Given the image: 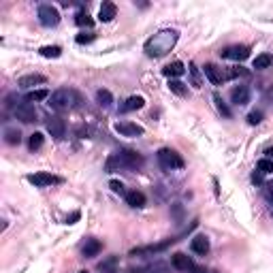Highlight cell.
<instances>
[{
	"instance_id": "cell-19",
	"label": "cell",
	"mask_w": 273,
	"mask_h": 273,
	"mask_svg": "<svg viewBox=\"0 0 273 273\" xmlns=\"http://www.w3.org/2000/svg\"><path fill=\"white\" fill-rule=\"evenodd\" d=\"M115 15H118V7H115L113 2H103L101 4V11H98V20L101 21L107 24V21H111Z\"/></svg>"
},
{
	"instance_id": "cell-25",
	"label": "cell",
	"mask_w": 273,
	"mask_h": 273,
	"mask_svg": "<svg viewBox=\"0 0 273 273\" xmlns=\"http://www.w3.org/2000/svg\"><path fill=\"white\" fill-rule=\"evenodd\" d=\"M39 54L43 58H60L62 56V47H58V45H45V47L39 49Z\"/></svg>"
},
{
	"instance_id": "cell-41",
	"label": "cell",
	"mask_w": 273,
	"mask_h": 273,
	"mask_svg": "<svg viewBox=\"0 0 273 273\" xmlns=\"http://www.w3.org/2000/svg\"><path fill=\"white\" fill-rule=\"evenodd\" d=\"M132 273H158L156 269H137V271H132Z\"/></svg>"
},
{
	"instance_id": "cell-17",
	"label": "cell",
	"mask_w": 273,
	"mask_h": 273,
	"mask_svg": "<svg viewBox=\"0 0 273 273\" xmlns=\"http://www.w3.org/2000/svg\"><path fill=\"white\" fill-rule=\"evenodd\" d=\"M190 250H192L194 254H199V256H205V254L209 252V239L205 235L192 237V241H190Z\"/></svg>"
},
{
	"instance_id": "cell-36",
	"label": "cell",
	"mask_w": 273,
	"mask_h": 273,
	"mask_svg": "<svg viewBox=\"0 0 273 273\" xmlns=\"http://www.w3.org/2000/svg\"><path fill=\"white\" fill-rule=\"evenodd\" d=\"M96 37H94V34H77V39H75V41H77V43L79 45H85V43H92V41H94Z\"/></svg>"
},
{
	"instance_id": "cell-31",
	"label": "cell",
	"mask_w": 273,
	"mask_h": 273,
	"mask_svg": "<svg viewBox=\"0 0 273 273\" xmlns=\"http://www.w3.org/2000/svg\"><path fill=\"white\" fill-rule=\"evenodd\" d=\"M213 103H216L218 111L222 113L224 118H231V115H233V113H231V109H229V107H226V105H224V101H222V98H220V94H213Z\"/></svg>"
},
{
	"instance_id": "cell-28",
	"label": "cell",
	"mask_w": 273,
	"mask_h": 273,
	"mask_svg": "<svg viewBox=\"0 0 273 273\" xmlns=\"http://www.w3.org/2000/svg\"><path fill=\"white\" fill-rule=\"evenodd\" d=\"M43 141H45V137L41 135V132H32L30 139H28V147H30L32 152H37V149L43 147Z\"/></svg>"
},
{
	"instance_id": "cell-11",
	"label": "cell",
	"mask_w": 273,
	"mask_h": 273,
	"mask_svg": "<svg viewBox=\"0 0 273 273\" xmlns=\"http://www.w3.org/2000/svg\"><path fill=\"white\" fill-rule=\"evenodd\" d=\"M115 132H120L122 137H141L143 135V126L135 124V122H118L115 124Z\"/></svg>"
},
{
	"instance_id": "cell-33",
	"label": "cell",
	"mask_w": 273,
	"mask_h": 273,
	"mask_svg": "<svg viewBox=\"0 0 273 273\" xmlns=\"http://www.w3.org/2000/svg\"><path fill=\"white\" fill-rule=\"evenodd\" d=\"M109 186H111V190H113L115 194H124L126 196V192H128V190L124 188V184L118 182V179H111V182H109Z\"/></svg>"
},
{
	"instance_id": "cell-10",
	"label": "cell",
	"mask_w": 273,
	"mask_h": 273,
	"mask_svg": "<svg viewBox=\"0 0 273 273\" xmlns=\"http://www.w3.org/2000/svg\"><path fill=\"white\" fill-rule=\"evenodd\" d=\"M47 132L54 139H62L66 135V124L60 115H49L47 118Z\"/></svg>"
},
{
	"instance_id": "cell-3",
	"label": "cell",
	"mask_w": 273,
	"mask_h": 273,
	"mask_svg": "<svg viewBox=\"0 0 273 273\" xmlns=\"http://www.w3.org/2000/svg\"><path fill=\"white\" fill-rule=\"evenodd\" d=\"M81 103V96L77 90H68V88H60L56 90L54 94L49 96V107L56 109V111H68V109H75L79 107Z\"/></svg>"
},
{
	"instance_id": "cell-13",
	"label": "cell",
	"mask_w": 273,
	"mask_h": 273,
	"mask_svg": "<svg viewBox=\"0 0 273 273\" xmlns=\"http://www.w3.org/2000/svg\"><path fill=\"white\" fill-rule=\"evenodd\" d=\"M231 103L237 105V107H246L250 103V88L248 85H235L231 90Z\"/></svg>"
},
{
	"instance_id": "cell-7",
	"label": "cell",
	"mask_w": 273,
	"mask_h": 273,
	"mask_svg": "<svg viewBox=\"0 0 273 273\" xmlns=\"http://www.w3.org/2000/svg\"><path fill=\"white\" fill-rule=\"evenodd\" d=\"M220 58L224 60H235V62H243L246 58H250V47L248 45H231L220 51Z\"/></svg>"
},
{
	"instance_id": "cell-44",
	"label": "cell",
	"mask_w": 273,
	"mask_h": 273,
	"mask_svg": "<svg viewBox=\"0 0 273 273\" xmlns=\"http://www.w3.org/2000/svg\"><path fill=\"white\" fill-rule=\"evenodd\" d=\"M79 273H88V271H79Z\"/></svg>"
},
{
	"instance_id": "cell-5",
	"label": "cell",
	"mask_w": 273,
	"mask_h": 273,
	"mask_svg": "<svg viewBox=\"0 0 273 273\" xmlns=\"http://www.w3.org/2000/svg\"><path fill=\"white\" fill-rule=\"evenodd\" d=\"M26 179L30 182L32 186H37V188H47V186H56V184H62L64 179L60 175H54V173H30V175H26Z\"/></svg>"
},
{
	"instance_id": "cell-1",
	"label": "cell",
	"mask_w": 273,
	"mask_h": 273,
	"mask_svg": "<svg viewBox=\"0 0 273 273\" xmlns=\"http://www.w3.org/2000/svg\"><path fill=\"white\" fill-rule=\"evenodd\" d=\"M177 39H179L177 30H160V32H156L154 37H149L145 41L143 49L149 58H160V56L169 54V51L175 47Z\"/></svg>"
},
{
	"instance_id": "cell-43",
	"label": "cell",
	"mask_w": 273,
	"mask_h": 273,
	"mask_svg": "<svg viewBox=\"0 0 273 273\" xmlns=\"http://www.w3.org/2000/svg\"><path fill=\"white\" fill-rule=\"evenodd\" d=\"M267 101L273 105V88H269V92H267Z\"/></svg>"
},
{
	"instance_id": "cell-2",
	"label": "cell",
	"mask_w": 273,
	"mask_h": 273,
	"mask_svg": "<svg viewBox=\"0 0 273 273\" xmlns=\"http://www.w3.org/2000/svg\"><path fill=\"white\" fill-rule=\"evenodd\" d=\"M145 158L135 149H120V152L111 154L107 158V165H105V171L107 173H113V171H120V169H126V171H137L143 167Z\"/></svg>"
},
{
	"instance_id": "cell-21",
	"label": "cell",
	"mask_w": 273,
	"mask_h": 273,
	"mask_svg": "<svg viewBox=\"0 0 273 273\" xmlns=\"http://www.w3.org/2000/svg\"><path fill=\"white\" fill-rule=\"evenodd\" d=\"M162 73L167 75V77H171V79H175V77H182V75L186 73V68H184V62H171V64H167L165 68H162Z\"/></svg>"
},
{
	"instance_id": "cell-26",
	"label": "cell",
	"mask_w": 273,
	"mask_h": 273,
	"mask_svg": "<svg viewBox=\"0 0 273 273\" xmlns=\"http://www.w3.org/2000/svg\"><path fill=\"white\" fill-rule=\"evenodd\" d=\"M96 101L101 107H111V103H113V94L109 90H98L96 92Z\"/></svg>"
},
{
	"instance_id": "cell-22",
	"label": "cell",
	"mask_w": 273,
	"mask_h": 273,
	"mask_svg": "<svg viewBox=\"0 0 273 273\" xmlns=\"http://www.w3.org/2000/svg\"><path fill=\"white\" fill-rule=\"evenodd\" d=\"M256 71H265V68L273 66V54H260L254 58V64H252Z\"/></svg>"
},
{
	"instance_id": "cell-20",
	"label": "cell",
	"mask_w": 273,
	"mask_h": 273,
	"mask_svg": "<svg viewBox=\"0 0 273 273\" xmlns=\"http://www.w3.org/2000/svg\"><path fill=\"white\" fill-rule=\"evenodd\" d=\"M126 203L137 209V207H145L147 199H145V194L139 192V190H128V192H126Z\"/></svg>"
},
{
	"instance_id": "cell-32",
	"label": "cell",
	"mask_w": 273,
	"mask_h": 273,
	"mask_svg": "<svg viewBox=\"0 0 273 273\" xmlns=\"http://www.w3.org/2000/svg\"><path fill=\"white\" fill-rule=\"evenodd\" d=\"M75 21H77V26H85V28H92V24H94L88 13H77V20Z\"/></svg>"
},
{
	"instance_id": "cell-42",
	"label": "cell",
	"mask_w": 273,
	"mask_h": 273,
	"mask_svg": "<svg viewBox=\"0 0 273 273\" xmlns=\"http://www.w3.org/2000/svg\"><path fill=\"white\" fill-rule=\"evenodd\" d=\"M265 154H267V158H269V160H273V147H267Z\"/></svg>"
},
{
	"instance_id": "cell-30",
	"label": "cell",
	"mask_w": 273,
	"mask_h": 273,
	"mask_svg": "<svg viewBox=\"0 0 273 273\" xmlns=\"http://www.w3.org/2000/svg\"><path fill=\"white\" fill-rule=\"evenodd\" d=\"M256 171H260L263 175H271L273 173V160L269 158H263V160H258V165H256Z\"/></svg>"
},
{
	"instance_id": "cell-6",
	"label": "cell",
	"mask_w": 273,
	"mask_h": 273,
	"mask_svg": "<svg viewBox=\"0 0 273 273\" xmlns=\"http://www.w3.org/2000/svg\"><path fill=\"white\" fill-rule=\"evenodd\" d=\"M37 15H39L41 26H45V28H54L60 24V13H58V9L51 7V4H41Z\"/></svg>"
},
{
	"instance_id": "cell-9",
	"label": "cell",
	"mask_w": 273,
	"mask_h": 273,
	"mask_svg": "<svg viewBox=\"0 0 273 273\" xmlns=\"http://www.w3.org/2000/svg\"><path fill=\"white\" fill-rule=\"evenodd\" d=\"M179 241L177 237H171V239L162 241V243H156V246H143V248H135L130 250V256H143V254H156V252H162V250H167L171 246V243Z\"/></svg>"
},
{
	"instance_id": "cell-18",
	"label": "cell",
	"mask_w": 273,
	"mask_h": 273,
	"mask_svg": "<svg viewBox=\"0 0 273 273\" xmlns=\"http://www.w3.org/2000/svg\"><path fill=\"white\" fill-rule=\"evenodd\" d=\"M145 105L143 96H128L124 101V105H120V113H128V111H137Z\"/></svg>"
},
{
	"instance_id": "cell-23",
	"label": "cell",
	"mask_w": 273,
	"mask_h": 273,
	"mask_svg": "<svg viewBox=\"0 0 273 273\" xmlns=\"http://www.w3.org/2000/svg\"><path fill=\"white\" fill-rule=\"evenodd\" d=\"M98 269L103 273H118V256H109L107 260H103V263L98 265Z\"/></svg>"
},
{
	"instance_id": "cell-8",
	"label": "cell",
	"mask_w": 273,
	"mask_h": 273,
	"mask_svg": "<svg viewBox=\"0 0 273 273\" xmlns=\"http://www.w3.org/2000/svg\"><path fill=\"white\" fill-rule=\"evenodd\" d=\"M15 118L20 122H24V124H32V122H37V109L32 107L30 103H20L15 107Z\"/></svg>"
},
{
	"instance_id": "cell-40",
	"label": "cell",
	"mask_w": 273,
	"mask_h": 273,
	"mask_svg": "<svg viewBox=\"0 0 273 273\" xmlns=\"http://www.w3.org/2000/svg\"><path fill=\"white\" fill-rule=\"evenodd\" d=\"M190 273H211V271H207L205 267H201V265H194L192 269H190Z\"/></svg>"
},
{
	"instance_id": "cell-37",
	"label": "cell",
	"mask_w": 273,
	"mask_h": 273,
	"mask_svg": "<svg viewBox=\"0 0 273 273\" xmlns=\"http://www.w3.org/2000/svg\"><path fill=\"white\" fill-rule=\"evenodd\" d=\"M265 199L273 205V184H267V186H265Z\"/></svg>"
},
{
	"instance_id": "cell-14",
	"label": "cell",
	"mask_w": 273,
	"mask_h": 273,
	"mask_svg": "<svg viewBox=\"0 0 273 273\" xmlns=\"http://www.w3.org/2000/svg\"><path fill=\"white\" fill-rule=\"evenodd\" d=\"M171 265L175 267L177 271H186V273H190V269L194 267V260L190 258V256H186L184 252H175L171 256Z\"/></svg>"
},
{
	"instance_id": "cell-4",
	"label": "cell",
	"mask_w": 273,
	"mask_h": 273,
	"mask_svg": "<svg viewBox=\"0 0 273 273\" xmlns=\"http://www.w3.org/2000/svg\"><path fill=\"white\" fill-rule=\"evenodd\" d=\"M156 158H158V165H160L165 171H177V169H184V167H186L184 158L175 152V149H171V147H162V149H158Z\"/></svg>"
},
{
	"instance_id": "cell-15",
	"label": "cell",
	"mask_w": 273,
	"mask_h": 273,
	"mask_svg": "<svg viewBox=\"0 0 273 273\" xmlns=\"http://www.w3.org/2000/svg\"><path fill=\"white\" fill-rule=\"evenodd\" d=\"M203 73H205V77L211 81L213 85H222L224 84V68H220L216 64H205L203 66Z\"/></svg>"
},
{
	"instance_id": "cell-24",
	"label": "cell",
	"mask_w": 273,
	"mask_h": 273,
	"mask_svg": "<svg viewBox=\"0 0 273 273\" xmlns=\"http://www.w3.org/2000/svg\"><path fill=\"white\" fill-rule=\"evenodd\" d=\"M4 141L9 145H20L21 143V132L17 128H4Z\"/></svg>"
},
{
	"instance_id": "cell-27",
	"label": "cell",
	"mask_w": 273,
	"mask_h": 273,
	"mask_svg": "<svg viewBox=\"0 0 273 273\" xmlns=\"http://www.w3.org/2000/svg\"><path fill=\"white\" fill-rule=\"evenodd\" d=\"M169 90L173 92V94H177V96H186V94H188V88H186V84H182L179 79H171L169 81Z\"/></svg>"
},
{
	"instance_id": "cell-38",
	"label": "cell",
	"mask_w": 273,
	"mask_h": 273,
	"mask_svg": "<svg viewBox=\"0 0 273 273\" xmlns=\"http://www.w3.org/2000/svg\"><path fill=\"white\" fill-rule=\"evenodd\" d=\"M79 218H81V213H79V211H75V213H71V216L66 218V224H75Z\"/></svg>"
},
{
	"instance_id": "cell-39",
	"label": "cell",
	"mask_w": 273,
	"mask_h": 273,
	"mask_svg": "<svg viewBox=\"0 0 273 273\" xmlns=\"http://www.w3.org/2000/svg\"><path fill=\"white\" fill-rule=\"evenodd\" d=\"M252 182H254V184H263V173H260V171L252 173Z\"/></svg>"
},
{
	"instance_id": "cell-29",
	"label": "cell",
	"mask_w": 273,
	"mask_h": 273,
	"mask_svg": "<svg viewBox=\"0 0 273 273\" xmlns=\"http://www.w3.org/2000/svg\"><path fill=\"white\" fill-rule=\"evenodd\" d=\"M49 96V92L47 90H32V92H28V94L24 96V101L26 103H34V101H45V98Z\"/></svg>"
},
{
	"instance_id": "cell-12",
	"label": "cell",
	"mask_w": 273,
	"mask_h": 273,
	"mask_svg": "<svg viewBox=\"0 0 273 273\" xmlns=\"http://www.w3.org/2000/svg\"><path fill=\"white\" fill-rule=\"evenodd\" d=\"M43 84H47V77L41 73H30V75H24V77L17 79V85H20L21 90L34 88V85H43Z\"/></svg>"
},
{
	"instance_id": "cell-35",
	"label": "cell",
	"mask_w": 273,
	"mask_h": 273,
	"mask_svg": "<svg viewBox=\"0 0 273 273\" xmlns=\"http://www.w3.org/2000/svg\"><path fill=\"white\" fill-rule=\"evenodd\" d=\"M260 122H263V113H260V111H252L248 115V124L256 126V124H260Z\"/></svg>"
},
{
	"instance_id": "cell-16",
	"label": "cell",
	"mask_w": 273,
	"mask_h": 273,
	"mask_svg": "<svg viewBox=\"0 0 273 273\" xmlns=\"http://www.w3.org/2000/svg\"><path fill=\"white\" fill-rule=\"evenodd\" d=\"M103 250V243L98 241V239H85V243L81 246V256L84 258H94V256H98V252Z\"/></svg>"
},
{
	"instance_id": "cell-34",
	"label": "cell",
	"mask_w": 273,
	"mask_h": 273,
	"mask_svg": "<svg viewBox=\"0 0 273 273\" xmlns=\"http://www.w3.org/2000/svg\"><path fill=\"white\" fill-rule=\"evenodd\" d=\"M190 75H192V85L194 88H201V75H199V68L194 64H190Z\"/></svg>"
}]
</instances>
